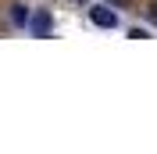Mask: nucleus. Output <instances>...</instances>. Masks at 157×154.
<instances>
[{
  "label": "nucleus",
  "instance_id": "nucleus-5",
  "mask_svg": "<svg viewBox=\"0 0 157 154\" xmlns=\"http://www.w3.org/2000/svg\"><path fill=\"white\" fill-rule=\"evenodd\" d=\"M104 4H114V7H128V0H104Z\"/></svg>",
  "mask_w": 157,
  "mask_h": 154
},
{
  "label": "nucleus",
  "instance_id": "nucleus-3",
  "mask_svg": "<svg viewBox=\"0 0 157 154\" xmlns=\"http://www.w3.org/2000/svg\"><path fill=\"white\" fill-rule=\"evenodd\" d=\"M29 22H32V11L25 7V4H11V25L21 29V25H29Z\"/></svg>",
  "mask_w": 157,
  "mask_h": 154
},
{
  "label": "nucleus",
  "instance_id": "nucleus-1",
  "mask_svg": "<svg viewBox=\"0 0 157 154\" xmlns=\"http://www.w3.org/2000/svg\"><path fill=\"white\" fill-rule=\"evenodd\" d=\"M89 22L100 29H118V11H111L107 4H97V7H89Z\"/></svg>",
  "mask_w": 157,
  "mask_h": 154
},
{
  "label": "nucleus",
  "instance_id": "nucleus-2",
  "mask_svg": "<svg viewBox=\"0 0 157 154\" xmlns=\"http://www.w3.org/2000/svg\"><path fill=\"white\" fill-rule=\"evenodd\" d=\"M50 25H54V22H50V11H36V14H32V22H29V29H32V36H50Z\"/></svg>",
  "mask_w": 157,
  "mask_h": 154
},
{
  "label": "nucleus",
  "instance_id": "nucleus-4",
  "mask_svg": "<svg viewBox=\"0 0 157 154\" xmlns=\"http://www.w3.org/2000/svg\"><path fill=\"white\" fill-rule=\"evenodd\" d=\"M147 18H150V22H154V25H157V0H154V4H150V7H147Z\"/></svg>",
  "mask_w": 157,
  "mask_h": 154
}]
</instances>
